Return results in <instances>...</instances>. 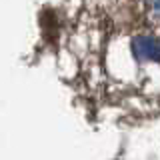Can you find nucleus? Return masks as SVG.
I'll use <instances>...</instances> for the list:
<instances>
[{
    "label": "nucleus",
    "mask_w": 160,
    "mask_h": 160,
    "mask_svg": "<svg viewBox=\"0 0 160 160\" xmlns=\"http://www.w3.org/2000/svg\"><path fill=\"white\" fill-rule=\"evenodd\" d=\"M132 52L142 62H146V60L148 62H156L158 60V40L154 36H146V34L136 36L132 40Z\"/></svg>",
    "instance_id": "nucleus-1"
}]
</instances>
